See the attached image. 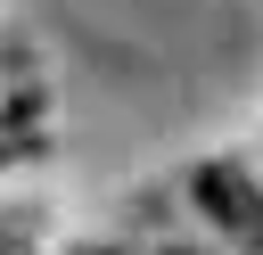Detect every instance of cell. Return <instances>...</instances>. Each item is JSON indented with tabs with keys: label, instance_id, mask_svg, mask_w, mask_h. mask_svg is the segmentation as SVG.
<instances>
[{
	"label": "cell",
	"instance_id": "1",
	"mask_svg": "<svg viewBox=\"0 0 263 255\" xmlns=\"http://www.w3.org/2000/svg\"><path fill=\"white\" fill-rule=\"evenodd\" d=\"M49 148H58V132H49V90H41V82H25L16 99H0V181L41 173V165H49Z\"/></svg>",
	"mask_w": 263,
	"mask_h": 255
},
{
	"label": "cell",
	"instance_id": "4",
	"mask_svg": "<svg viewBox=\"0 0 263 255\" xmlns=\"http://www.w3.org/2000/svg\"><path fill=\"white\" fill-rule=\"evenodd\" d=\"M247 156H255V173H263V148H247Z\"/></svg>",
	"mask_w": 263,
	"mask_h": 255
},
{
	"label": "cell",
	"instance_id": "2",
	"mask_svg": "<svg viewBox=\"0 0 263 255\" xmlns=\"http://www.w3.org/2000/svg\"><path fill=\"white\" fill-rule=\"evenodd\" d=\"M41 239H49V206H41L33 189L0 181V255H33Z\"/></svg>",
	"mask_w": 263,
	"mask_h": 255
},
{
	"label": "cell",
	"instance_id": "3",
	"mask_svg": "<svg viewBox=\"0 0 263 255\" xmlns=\"http://www.w3.org/2000/svg\"><path fill=\"white\" fill-rule=\"evenodd\" d=\"M25 82H41V66H33V49H25V41H0V99H16Z\"/></svg>",
	"mask_w": 263,
	"mask_h": 255
}]
</instances>
